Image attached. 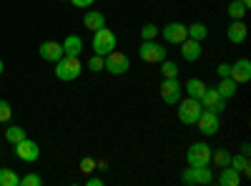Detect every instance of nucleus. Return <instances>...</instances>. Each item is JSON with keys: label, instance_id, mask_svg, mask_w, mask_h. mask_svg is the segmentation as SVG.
Here are the masks:
<instances>
[{"label": "nucleus", "instance_id": "21", "mask_svg": "<svg viewBox=\"0 0 251 186\" xmlns=\"http://www.w3.org/2000/svg\"><path fill=\"white\" fill-rule=\"evenodd\" d=\"M216 91H219V96L224 98V101H228V98H234L236 96V80L234 78H221L219 80V86H216Z\"/></svg>", "mask_w": 251, "mask_h": 186}, {"label": "nucleus", "instance_id": "29", "mask_svg": "<svg viewBox=\"0 0 251 186\" xmlns=\"http://www.w3.org/2000/svg\"><path fill=\"white\" fill-rule=\"evenodd\" d=\"M228 159H231V154H228V151H224V149H221V151H216V154L211 151V161L216 163V169H224V166H228Z\"/></svg>", "mask_w": 251, "mask_h": 186}, {"label": "nucleus", "instance_id": "12", "mask_svg": "<svg viewBox=\"0 0 251 186\" xmlns=\"http://www.w3.org/2000/svg\"><path fill=\"white\" fill-rule=\"evenodd\" d=\"M199 101H201L203 108H211V111H216V113H224V111H226V101L219 96L216 88H208V86H206V91H203V96H201Z\"/></svg>", "mask_w": 251, "mask_h": 186}, {"label": "nucleus", "instance_id": "14", "mask_svg": "<svg viewBox=\"0 0 251 186\" xmlns=\"http://www.w3.org/2000/svg\"><path fill=\"white\" fill-rule=\"evenodd\" d=\"M249 35V28L244 20H231V26L226 28V38H228V43H234V46H241L244 40Z\"/></svg>", "mask_w": 251, "mask_h": 186}, {"label": "nucleus", "instance_id": "24", "mask_svg": "<svg viewBox=\"0 0 251 186\" xmlns=\"http://www.w3.org/2000/svg\"><path fill=\"white\" fill-rule=\"evenodd\" d=\"M0 186H20V176L15 169H0Z\"/></svg>", "mask_w": 251, "mask_h": 186}, {"label": "nucleus", "instance_id": "3", "mask_svg": "<svg viewBox=\"0 0 251 186\" xmlns=\"http://www.w3.org/2000/svg\"><path fill=\"white\" fill-rule=\"evenodd\" d=\"M201 101L199 98H181L176 103V111H178V121L183 123V126H194L199 113H201Z\"/></svg>", "mask_w": 251, "mask_h": 186}, {"label": "nucleus", "instance_id": "26", "mask_svg": "<svg viewBox=\"0 0 251 186\" xmlns=\"http://www.w3.org/2000/svg\"><path fill=\"white\" fill-rule=\"evenodd\" d=\"M246 5L244 3H239V0H231V5H228V18L231 20H244V15H246Z\"/></svg>", "mask_w": 251, "mask_h": 186}, {"label": "nucleus", "instance_id": "15", "mask_svg": "<svg viewBox=\"0 0 251 186\" xmlns=\"http://www.w3.org/2000/svg\"><path fill=\"white\" fill-rule=\"evenodd\" d=\"M40 58L48 60V63H55V60L63 58V43H55V40H46V43H40L38 48Z\"/></svg>", "mask_w": 251, "mask_h": 186}, {"label": "nucleus", "instance_id": "17", "mask_svg": "<svg viewBox=\"0 0 251 186\" xmlns=\"http://www.w3.org/2000/svg\"><path fill=\"white\" fill-rule=\"evenodd\" d=\"M80 53H83V38L71 33L63 40V55H80Z\"/></svg>", "mask_w": 251, "mask_h": 186}, {"label": "nucleus", "instance_id": "34", "mask_svg": "<svg viewBox=\"0 0 251 186\" xmlns=\"http://www.w3.org/2000/svg\"><path fill=\"white\" fill-rule=\"evenodd\" d=\"M216 73H219V78H226L228 73H231V63H219L216 66Z\"/></svg>", "mask_w": 251, "mask_h": 186}, {"label": "nucleus", "instance_id": "38", "mask_svg": "<svg viewBox=\"0 0 251 186\" xmlns=\"http://www.w3.org/2000/svg\"><path fill=\"white\" fill-rule=\"evenodd\" d=\"M3 71H5V66H3V58H0V76H3Z\"/></svg>", "mask_w": 251, "mask_h": 186}, {"label": "nucleus", "instance_id": "35", "mask_svg": "<svg viewBox=\"0 0 251 186\" xmlns=\"http://www.w3.org/2000/svg\"><path fill=\"white\" fill-rule=\"evenodd\" d=\"M71 3L75 8H91V5H96V0H71Z\"/></svg>", "mask_w": 251, "mask_h": 186}, {"label": "nucleus", "instance_id": "28", "mask_svg": "<svg viewBox=\"0 0 251 186\" xmlns=\"http://www.w3.org/2000/svg\"><path fill=\"white\" fill-rule=\"evenodd\" d=\"M158 26L156 23H146L143 28H141V40H156L158 38Z\"/></svg>", "mask_w": 251, "mask_h": 186}, {"label": "nucleus", "instance_id": "1", "mask_svg": "<svg viewBox=\"0 0 251 186\" xmlns=\"http://www.w3.org/2000/svg\"><path fill=\"white\" fill-rule=\"evenodd\" d=\"M83 73V63L78 60V55H63L60 60H55V78L58 80H75Z\"/></svg>", "mask_w": 251, "mask_h": 186}, {"label": "nucleus", "instance_id": "11", "mask_svg": "<svg viewBox=\"0 0 251 186\" xmlns=\"http://www.w3.org/2000/svg\"><path fill=\"white\" fill-rule=\"evenodd\" d=\"M15 156H18L20 161H25V163H33V161H38L40 149H38V143H35V141L23 138L20 143H15Z\"/></svg>", "mask_w": 251, "mask_h": 186}, {"label": "nucleus", "instance_id": "18", "mask_svg": "<svg viewBox=\"0 0 251 186\" xmlns=\"http://www.w3.org/2000/svg\"><path fill=\"white\" fill-rule=\"evenodd\" d=\"M83 26H86L88 30H98L106 26V15H103L100 10H86V15H83Z\"/></svg>", "mask_w": 251, "mask_h": 186}, {"label": "nucleus", "instance_id": "33", "mask_svg": "<svg viewBox=\"0 0 251 186\" xmlns=\"http://www.w3.org/2000/svg\"><path fill=\"white\" fill-rule=\"evenodd\" d=\"M43 184V179H40L38 174H25L23 179H20V186H40Z\"/></svg>", "mask_w": 251, "mask_h": 186}, {"label": "nucleus", "instance_id": "30", "mask_svg": "<svg viewBox=\"0 0 251 186\" xmlns=\"http://www.w3.org/2000/svg\"><path fill=\"white\" fill-rule=\"evenodd\" d=\"M13 118V108L5 98H0V123H8Z\"/></svg>", "mask_w": 251, "mask_h": 186}, {"label": "nucleus", "instance_id": "8", "mask_svg": "<svg viewBox=\"0 0 251 186\" xmlns=\"http://www.w3.org/2000/svg\"><path fill=\"white\" fill-rule=\"evenodd\" d=\"M196 126H199V131H201L203 136H216L219 129H221V118H219V113L211 111V108H201V113H199V118H196Z\"/></svg>", "mask_w": 251, "mask_h": 186}, {"label": "nucleus", "instance_id": "9", "mask_svg": "<svg viewBox=\"0 0 251 186\" xmlns=\"http://www.w3.org/2000/svg\"><path fill=\"white\" fill-rule=\"evenodd\" d=\"M183 98V86L178 83V78H163L161 83V101L166 106H176V103Z\"/></svg>", "mask_w": 251, "mask_h": 186}, {"label": "nucleus", "instance_id": "5", "mask_svg": "<svg viewBox=\"0 0 251 186\" xmlns=\"http://www.w3.org/2000/svg\"><path fill=\"white\" fill-rule=\"evenodd\" d=\"M111 51H116V33L106 26L93 30V53L96 55H108Z\"/></svg>", "mask_w": 251, "mask_h": 186}, {"label": "nucleus", "instance_id": "16", "mask_svg": "<svg viewBox=\"0 0 251 186\" xmlns=\"http://www.w3.org/2000/svg\"><path fill=\"white\" fill-rule=\"evenodd\" d=\"M181 58L188 60V63H196V60L201 58V43L194 38H186L181 43Z\"/></svg>", "mask_w": 251, "mask_h": 186}, {"label": "nucleus", "instance_id": "2", "mask_svg": "<svg viewBox=\"0 0 251 186\" xmlns=\"http://www.w3.org/2000/svg\"><path fill=\"white\" fill-rule=\"evenodd\" d=\"M103 71H108L111 76H126L131 71V58L121 51H111L108 55H103Z\"/></svg>", "mask_w": 251, "mask_h": 186}, {"label": "nucleus", "instance_id": "37", "mask_svg": "<svg viewBox=\"0 0 251 186\" xmlns=\"http://www.w3.org/2000/svg\"><path fill=\"white\" fill-rule=\"evenodd\" d=\"M249 151H251V146H249V143H244V146H241V154H244V156H249Z\"/></svg>", "mask_w": 251, "mask_h": 186}, {"label": "nucleus", "instance_id": "36", "mask_svg": "<svg viewBox=\"0 0 251 186\" xmlns=\"http://www.w3.org/2000/svg\"><path fill=\"white\" fill-rule=\"evenodd\" d=\"M88 186H103V179H98V176H91V179H88Z\"/></svg>", "mask_w": 251, "mask_h": 186}, {"label": "nucleus", "instance_id": "22", "mask_svg": "<svg viewBox=\"0 0 251 186\" xmlns=\"http://www.w3.org/2000/svg\"><path fill=\"white\" fill-rule=\"evenodd\" d=\"M228 166L231 169H236L239 174H244V176H249L251 174V163H249V156H244V154H236V156H231L228 159Z\"/></svg>", "mask_w": 251, "mask_h": 186}, {"label": "nucleus", "instance_id": "6", "mask_svg": "<svg viewBox=\"0 0 251 186\" xmlns=\"http://www.w3.org/2000/svg\"><path fill=\"white\" fill-rule=\"evenodd\" d=\"M186 163L188 166H208V163H211V146H208L206 141L191 143L186 151Z\"/></svg>", "mask_w": 251, "mask_h": 186}, {"label": "nucleus", "instance_id": "20", "mask_svg": "<svg viewBox=\"0 0 251 186\" xmlns=\"http://www.w3.org/2000/svg\"><path fill=\"white\" fill-rule=\"evenodd\" d=\"M203 91H206V83L201 78H191V80H186V83H183V93L188 98H201Z\"/></svg>", "mask_w": 251, "mask_h": 186}, {"label": "nucleus", "instance_id": "13", "mask_svg": "<svg viewBox=\"0 0 251 186\" xmlns=\"http://www.w3.org/2000/svg\"><path fill=\"white\" fill-rule=\"evenodd\" d=\"M228 78H234L236 86L249 83L251 80V60L249 58H239L236 63H231V73H228Z\"/></svg>", "mask_w": 251, "mask_h": 186}, {"label": "nucleus", "instance_id": "25", "mask_svg": "<svg viewBox=\"0 0 251 186\" xmlns=\"http://www.w3.org/2000/svg\"><path fill=\"white\" fill-rule=\"evenodd\" d=\"M23 138H28L25 136V129H20V126H8L5 129V141L13 143V146H15V143H20Z\"/></svg>", "mask_w": 251, "mask_h": 186}, {"label": "nucleus", "instance_id": "7", "mask_svg": "<svg viewBox=\"0 0 251 186\" xmlns=\"http://www.w3.org/2000/svg\"><path fill=\"white\" fill-rule=\"evenodd\" d=\"M138 58L143 63H161V60H166V48L158 40H143L138 48Z\"/></svg>", "mask_w": 251, "mask_h": 186}, {"label": "nucleus", "instance_id": "27", "mask_svg": "<svg viewBox=\"0 0 251 186\" xmlns=\"http://www.w3.org/2000/svg\"><path fill=\"white\" fill-rule=\"evenodd\" d=\"M158 66H161V76H163V78H178V68H176V63H171L169 58L161 60Z\"/></svg>", "mask_w": 251, "mask_h": 186}, {"label": "nucleus", "instance_id": "4", "mask_svg": "<svg viewBox=\"0 0 251 186\" xmlns=\"http://www.w3.org/2000/svg\"><path fill=\"white\" fill-rule=\"evenodd\" d=\"M181 181L186 186H208V184H214V171L208 166H188L183 169Z\"/></svg>", "mask_w": 251, "mask_h": 186}, {"label": "nucleus", "instance_id": "19", "mask_svg": "<svg viewBox=\"0 0 251 186\" xmlns=\"http://www.w3.org/2000/svg\"><path fill=\"white\" fill-rule=\"evenodd\" d=\"M241 184V174L231 166H224L219 174V186H239Z\"/></svg>", "mask_w": 251, "mask_h": 186}, {"label": "nucleus", "instance_id": "23", "mask_svg": "<svg viewBox=\"0 0 251 186\" xmlns=\"http://www.w3.org/2000/svg\"><path fill=\"white\" fill-rule=\"evenodd\" d=\"M186 30H188V38L199 40V43H203V40L208 38V28L203 23H191V26H186Z\"/></svg>", "mask_w": 251, "mask_h": 186}, {"label": "nucleus", "instance_id": "39", "mask_svg": "<svg viewBox=\"0 0 251 186\" xmlns=\"http://www.w3.org/2000/svg\"><path fill=\"white\" fill-rule=\"evenodd\" d=\"M239 3H244V5L249 8V5H251V0H239Z\"/></svg>", "mask_w": 251, "mask_h": 186}, {"label": "nucleus", "instance_id": "10", "mask_svg": "<svg viewBox=\"0 0 251 186\" xmlns=\"http://www.w3.org/2000/svg\"><path fill=\"white\" fill-rule=\"evenodd\" d=\"M161 35H163V40L169 46H181L183 40L188 38V30H186V26L183 23H178V20H174V23H166L161 30H158Z\"/></svg>", "mask_w": 251, "mask_h": 186}, {"label": "nucleus", "instance_id": "31", "mask_svg": "<svg viewBox=\"0 0 251 186\" xmlns=\"http://www.w3.org/2000/svg\"><path fill=\"white\" fill-rule=\"evenodd\" d=\"M96 166H98V161H96V159H91V156H86V159L80 161V171H83V174H93V171H96Z\"/></svg>", "mask_w": 251, "mask_h": 186}, {"label": "nucleus", "instance_id": "32", "mask_svg": "<svg viewBox=\"0 0 251 186\" xmlns=\"http://www.w3.org/2000/svg\"><path fill=\"white\" fill-rule=\"evenodd\" d=\"M88 71H93V73H100L103 71V55H91V60H88Z\"/></svg>", "mask_w": 251, "mask_h": 186}]
</instances>
